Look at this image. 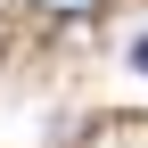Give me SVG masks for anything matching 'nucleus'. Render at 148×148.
Returning <instances> with one entry per match:
<instances>
[{
	"label": "nucleus",
	"instance_id": "f257e3e1",
	"mask_svg": "<svg viewBox=\"0 0 148 148\" xmlns=\"http://www.w3.org/2000/svg\"><path fill=\"white\" fill-rule=\"evenodd\" d=\"M33 8H41V16H74V25H82V16H99L107 0H33Z\"/></svg>",
	"mask_w": 148,
	"mask_h": 148
},
{
	"label": "nucleus",
	"instance_id": "f03ea898",
	"mask_svg": "<svg viewBox=\"0 0 148 148\" xmlns=\"http://www.w3.org/2000/svg\"><path fill=\"white\" fill-rule=\"evenodd\" d=\"M132 66H140V74H148V33H140V49H132Z\"/></svg>",
	"mask_w": 148,
	"mask_h": 148
}]
</instances>
